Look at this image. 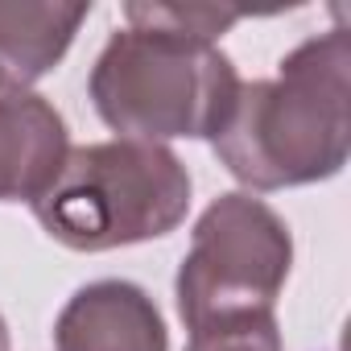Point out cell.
Masks as SVG:
<instances>
[{
    "mask_svg": "<svg viewBox=\"0 0 351 351\" xmlns=\"http://www.w3.org/2000/svg\"><path fill=\"white\" fill-rule=\"evenodd\" d=\"M132 29L116 34L95 62L91 95L99 116L132 141L215 136L240 95L232 62L211 46L240 21L203 5H128Z\"/></svg>",
    "mask_w": 351,
    "mask_h": 351,
    "instance_id": "1",
    "label": "cell"
},
{
    "mask_svg": "<svg viewBox=\"0 0 351 351\" xmlns=\"http://www.w3.org/2000/svg\"><path fill=\"white\" fill-rule=\"evenodd\" d=\"M215 149L236 178L269 191L326 178L347 149V38L335 29L281 62L277 83H248L236 95Z\"/></svg>",
    "mask_w": 351,
    "mask_h": 351,
    "instance_id": "2",
    "label": "cell"
},
{
    "mask_svg": "<svg viewBox=\"0 0 351 351\" xmlns=\"http://www.w3.org/2000/svg\"><path fill=\"white\" fill-rule=\"evenodd\" d=\"M191 207V178L153 141L83 145L62 157L54 182L34 199L42 228L79 252H104L178 228Z\"/></svg>",
    "mask_w": 351,
    "mask_h": 351,
    "instance_id": "3",
    "label": "cell"
},
{
    "mask_svg": "<svg viewBox=\"0 0 351 351\" xmlns=\"http://www.w3.org/2000/svg\"><path fill=\"white\" fill-rule=\"evenodd\" d=\"M285 269L289 236L281 219L244 195H228L195 232V252L178 273V310L191 330L269 314Z\"/></svg>",
    "mask_w": 351,
    "mask_h": 351,
    "instance_id": "4",
    "label": "cell"
},
{
    "mask_svg": "<svg viewBox=\"0 0 351 351\" xmlns=\"http://www.w3.org/2000/svg\"><path fill=\"white\" fill-rule=\"evenodd\" d=\"M58 351H165V326L128 281H99L75 293L58 318Z\"/></svg>",
    "mask_w": 351,
    "mask_h": 351,
    "instance_id": "5",
    "label": "cell"
},
{
    "mask_svg": "<svg viewBox=\"0 0 351 351\" xmlns=\"http://www.w3.org/2000/svg\"><path fill=\"white\" fill-rule=\"evenodd\" d=\"M66 157L62 116L38 95H0V199H38Z\"/></svg>",
    "mask_w": 351,
    "mask_h": 351,
    "instance_id": "6",
    "label": "cell"
},
{
    "mask_svg": "<svg viewBox=\"0 0 351 351\" xmlns=\"http://www.w3.org/2000/svg\"><path fill=\"white\" fill-rule=\"evenodd\" d=\"M91 5H0V87H29L71 46Z\"/></svg>",
    "mask_w": 351,
    "mask_h": 351,
    "instance_id": "7",
    "label": "cell"
},
{
    "mask_svg": "<svg viewBox=\"0 0 351 351\" xmlns=\"http://www.w3.org/2000/svg\"><path fill=\"white\" fill-rule=\"evenodd\" d=\"M191 351H277L273 314H256V318H236V322L203 326V330H195Z\"/></svg>",
    "mask_w": 351,
    "mask_h": 351,
    "instance_id": "8",
    "label": "cell"
},
{
    "mask_svg": "<svg viewBox=\"0 0 351 351\" xmlns=\"http://www.w3.org/2000/svg\"><path fill=\"white\" fill-rule=\"evenodd\" d=\"M9 347V335H5V322H0V351H5Z\"/></svg>",
    "mask_w": 351,
    "mask_h": 351,
    "instance_id": "9",
    "label": "cell"
}]
</instances>
